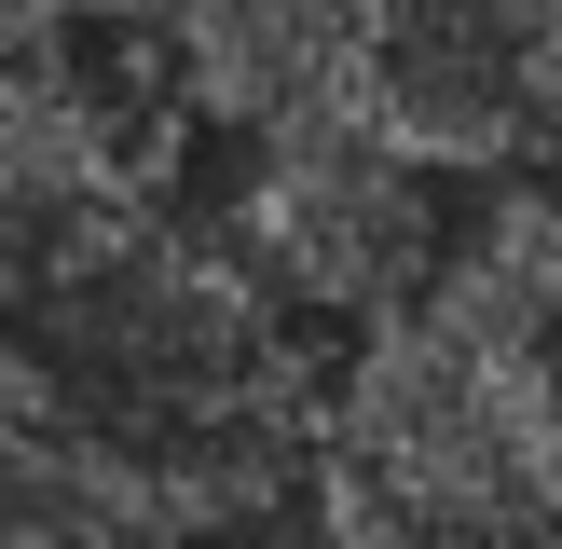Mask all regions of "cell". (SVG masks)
Instances as JSON below:
<instances>
[{
  "label": "cell",
  "instance_id": "3",
  "mask_svg": "<svg viewBox=\"0 0 562 549\" xmlns=\"http://www.w3.org/2000/svg\"><path fill=\"white\" fill-rule=\"evenodd\" d=\"M220 261L274 302L289 329H384L426 302L439 261V179L384 152L371 124H302V137H234L220 179Z\"/></svg>",
  "mask_w": 562,
  "mask_h": 549
},
{
  "label": "cell",
  "instance_id": "7",
  "mask_svg": "<svg viewBox=\"0 0 562 549\" xmlns=\"http://www.w3.org/2000/svg\"><path fill=\"white\" fill-rule=\"evenodd\" d=\"M220 549H234V536H220Z\"/></svg>",
  "mask_w": 562,
  "mask_h": 549
},
{
  "label": "cell",
  "instance_id": "4",
  "mask_svg": "<svg viewBox=\"0 0 562 549\" xmlns=\"http://www.w3.org/2000/svg\"><path fill=\"white\" fill-rule=\"evenodd\" d=\"M357 124L426 179L562 152V0H357Z\"/></svg>",
  "mask_w": 562,
  "mask_h": 549
},
{
  "label": "cell",
  "instance_id": "2",
  "mask_svg": "<svg viewBox=\"0 0 562 549\" xmlns=\"http://www.w3.org/2000/svg\"><path fill=\"white\" fill-rule=\"evenodd\" d=\"M316 549H562V453L439 316L357 329L302 426Z\"/></svg>",
  "mask_w": 562,
  "mask_h": 549
},
{
  "label": "cell",
  "instance_id": "6",
  "mask_svg": "<svg viewBox=\"0 0 562 549\" xmlns=\"http://www.w3.org/2000/svg\"><path fill=\"white\" fill-rule=\"evenodd\" d=\"M412 316H439L508 384V412L562 453V192H494L467 234H439Z\"/></svg>",
  "mask_w": 562,
  "mask_h": 549
},
{
  "label": "cell",
  "instance_id": "1",
  "mask_svg": "<svg viewBox=\"0 0 562 549\" xmlns=\"http://www.w3.org/2000/svg\"><path fill=\"white\" fill-rule=\"evenodd\" d=\"M0 329L42 426L179 494L206 536H247L302 467L316 357L165 192H97L0 234Z\"/></svg>",
  "mask_w": 562,
  "mask_h": 549
},
{
  "label": "cell",
  "instance_id": "5",
  "mask_svg": "<svg viewBox=\"0 0 562 549\" xmlns=\"http://www.w3.org/2000/svg\"><path fill=\"white\" fill-rule=\"evenodd\" d=\"M151 55L179 82V124L220 137L357 124V0H151Z\"/></svg>",
  "mask_w": 562,
  "mask_h": 549
}]
</instances>
